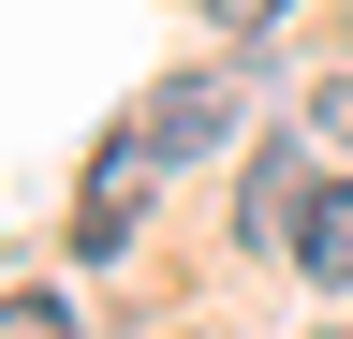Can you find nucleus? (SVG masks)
<instances>
[{"instance_id": "4", "label": "nucleus", "mask_w": 353, "mask_h": 339, "mask_svg": "<svg viewBox=\"0 0 353 339\" xmlns=\"http://www.w3.org/2000/svg\"><path fill=\"white\" fill-rule=\"evenodd\" d=\"M294 266H309V280H353V177H324V192H309V222H294Z\"/></svg>"}, {"instance_id": "6", "label": "nucleus", "mask_w": 353, "mask_h": 339, "mask_svg": "<svg viewBox=\"0 0 353 339\" xmlns=\"http://www.w3.org/2000/svg\"><path fill=\"white\" fill-rule=\"evenodd\" d=\"M309 133H324V148H353V74H324V89H309Z\"/></svg>"}, {"instance_id": "3", "label": "nucleus", "mask_w": 353, "mask_h": 339, "mask_svg": "<svg viewBox=\"0 0 353 339\" xmlns=\"http://www.w3.org/2000/svg\"><path fill=\"white\" fill-rule=\"evenodd\" d=\"M309 192H324V177H309L294 148H265V162H250V192H236V236H250V251H280V236L309 222Z\"/></svg>"}, {"instance_id": "1", "label": "nucleus", "mask_w": 353, "mask_h": 339, "mask_svg": "<svg viewBox=\"0 0 353 339\" xmlns=\"http://www.w3.org/2000/svg\"><path fill=\"white\" fill-rule=\"evenodd\" d=\"M148 162H162V148H148V118H132V133H103V162H88V206H74V236H88V251H118L132 222H148Z\"/></svg>"}, {"instance_id": "5", "label": "nucleus", "mask_w": 353, "mask_h": 339, "mask_svg": "<svg viewBox=\"0 0 353 339\" xmlns=\"http://www.w3.org/2000/svg\"><path fill=\"white\" fill-rule=\"evenodd\" d=\"M0 339H74V310L59 295H0Z\"/></svg>"}, {"instance_id": "7", "label": "nucleus", "mask_w": 353, "mask_h": 339, "mask_svg": "<svg viewBox=\"0 0 353 339\" xmlns=\"http://www.w3.org/2000/svg\"><path fill=\"white\" fill-rule=\"evenodd\" d=\"M206 15H221V30H265V15H280V0H206Z\"/></svg>"}, {"instance_id": "2", "label": "nucleus", "mask_w": 353, "mask_h": 339, "mask_svg": "<svg viewBox=\"0 0 353 339\" xmlns=\"http://www.w3.org/2000/svg\"><path fill=\"white\" fill-rule=\"evenodd\" d=\"M221 133H236V89H221V74H176V89L148 104V148H162V162H192V148H221Z\"/></svg>"}]
</instances>
